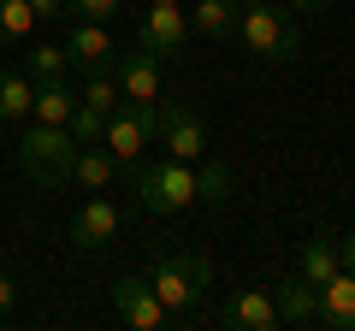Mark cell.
Returning <instances> with one entry per match:
<instances>
[{
	"label": "cell",
	"mask_w": 355,
	"mask_h": 331,
	"mask_svg": "<svg viewBox=\"0 0 355 331\" xmlns=\"http://www.w3.org/2000/svg\"><path fill=\"white\" fill-rule=\"evenodd\" d=\"M160 142L172 160H202L207 154V125H202V113L196 107H184V101H160Z\"/></svg>",
	"instance_id": "cell-7"
},
{
	"label": "cell",
	"mask_w": 355,
	"mask_h": 331,
	"mask_svg": "<svg viewBox=\"0 0 355 331\" xmlns=\"http://www.w3.org/2000/svg\"><path fill=\"white\" fill-rule=\"evenodd\" d=\"M219 325L231 331H279V302H272V290H231L225 307H219Z\"/></svg>",
	"instance_id": "cell-12"
},
{
	"label": "cell",
	"mask_w": 355,
	"mask_h": 331,
	"mask_svg": "<svg viewBox=\"0 0 355 331\" xmlns=\"http://www.w3.org/2000/svg\"><path fill=\"white\" fill-rule=\"evenodd\" d=\"M107 302H113V319H119V325H130V331H160V325H172V314H166V302L154 296L148 278H113Z\"/></svg>",
	"instance_id": "cell-6"
},
{
	"label": "cell",
	"mask_w": 355,
	"mask_h": 331,
	"mask_svg": "<svg viewBox=\"0 0 355 331\" xmlns=\"http://www.w3.org/2000/svg\"><path fill=\"white\" fill-rule=\"evenodd\" d=\"M279 6H296V12H326L331 0H279Z\"/></svg>",
	"instance_id": "cell-27"
},
{
	"label": "cell",
	"mask_w": 355,
	"mask_h": 331,
	"mask_svg": "<svg viewBox=\"0 0 355 331\" xmlns=\"http://www.w3.org/2000/svg\"><path fill=\"white\" fill-rule=\"evenodd\" d=\"M148 284H154V296L166 302L172 325H178V331H196V325H202V307H207V290H214V260H207V255H190V249L154 255Z\"/></svg>",
	"instance_id": "cell-2"
},
{
	"label": "cell",
	"mask_w": 355,
	"mask_h": 331,
	"mask_svg": "<svg viewBox=\"0 0 355 331\" xmlns=\"http://www.w3.org/2000/svg\"><path fill=\"white\" fill-rule=\"evenodd\" d=\"M125 178L137 184V202L142 213L166 219V213H184V207L196 202H225L231 195V172L225 166H207V160H172V154H160V160H137L125 166Z\"/></svg>",
	"instance_id": "cell-1"
},
{
	"label": "cell",
	"mask_w": 355,
	"mask_h": 331,
	"mask_svg": "<svg viewBox=\"0 0 355 331\" xmlns=\"http://www.w3.org/2000/svg\"><path fill=\"white\" fill-rule=\"evenodd\" d=\"M314 325L326 331H355V272L338 267L326 284H320V319Z\"/></svg>",
	"instance_id": "cell-13"
},
{
	"label": "cell",
	"mask_w": 355,
	"mask_h": 331,
	"mask_svg": "<svg viewBox=\"0 0 355 331\" xmlns=\"http://www.w3.org/2000/svg\"><path fill=\"white\" fill-rule=\"evenodd\" d=\"M125 0H71V18H89V24H107Z\"/></svg>",
	"instance_id": "cell-23"
},
{
	"label": "cell",
	"mask_w": 355,
	"mask_h": 331,
	"mask_svg": "<svg viewBox=\"0 0 355 331\" xmlns=\"http://www.w3.org/2000/svg\"><path fill=\"white\" fill-rule=\"evenodd\" d=\"M237 6H261V0H237Z\"/></svg>",
	"instance_id": "cell-29"
},
{
	"label": "cell",
	"mask_w": 355,
	"mask_h": 331,
	"mask_svg": "<svg viewBox=\"0 0 355 331\" xmlns=\"http://www.w3.org/2000/svg\"><path fill=\"white\" fill-rule=\"evenodd\" d=\"M24 71L36 77V83H53V77H65V71H71V53H65V42H30Z\"/></svg>",
	"instance_id": "cell-20"
},
{
	"label": "cell",
	"mask_w": 355,
	"mask_h": 331,
	"mask_svg": "<svg viewBox=\"0 0 355 331\" xmlns=\"http://www.w3.org/2000/svg\"><path fill=\"white\" fill-rule=\"evenodd\" d=\"M237 0H196V18H190V36L207 42H237Z\"/></svg>",
	"instance_id": "cell-17"
},
{
	"label": "cell",
	"mask_w": 355,
	"mask_h": 331,
	"mask_svg": "<svg viewBox=\"0 0 355 331\" xmlns=\"http://www.w3.org/2000/svg\"><path fill=\"white\" fill-rule=\"evenodd\" d=\"M237 42L254 53V60H266V65H291L296 53H302V30H296L291 6H279V0L243 6L237 12Z\"/></svg>",
	"instance_id": "cell-3"
},
{
	"label": "cell",
	"mask_w": 355,
	"mask_h": 331,
	"mask_svg": "<svg viewBox=\"0 0 355 331\" xmlns=\"http://www.w3.org/2000/svg\"><path fill=\"white\" fill-rule=\"evenodd\" d=\"M12 307H18V284L0 272V314H12Z\"/></svg>",
	"instance_id": "cell-25"
},
{
	"label": "cell",
	"mask_w": 355,
	"mask_h": 331,
	"mask_svg": "<svg viewBox=\"0 0 355 331\" xmlns=\"http://www.w3.org/2000/svg\"><path fill=\"white\" fill-rule=\"evenodd\" d=\"M71 113H77V89L65 83V77L36 83V107H30V118H42V125H71Z\"/></svg>",
	"instance_id": "cell-19"
},
{
	"label": "cell",
	"mask_w": 355,
	"mask_h": 331,
	"mask_svg": "<svg viewBox=\"0 0 355 331\" xmlns=\"http://www.w3.org/2000/svg\"><path fill=\"white\" fill-rule=\"evenodd\" d=\"M148 6H184V0H148Z\"/></svg>",
	"instance_id": "cell-28"
},
{
	"label": "cell",
	"mask_w": 355,
	"mask_h": 331,
	"mask_svg": "<svg viewBox=\"0 0 355 331\" xmlns=\"http://www.w3.org/2000/svg\"><path fill=\"white\" fill-rule=\"evenodd\" d=\"M119 225H125V219H119V207L107 202V190H95V195L71 213V242L83 249V255H95V249H107V242L119 237Z\"/></svg>",
	"instance_id": "cell-9"
},
{
	"label": "cell",
	"mask_w": 355,
	"mask_h": 331,
	"mask_svg": "<svg viewBox=\"0 0 355 331\" xmlns=\"http://www.w3.org/2000/svg\"><path fill=\"white\" fill-rule=\"evenodd\" d=\"M154 136H160V101H119L113 118H107V130H101V142L119 160V172L137 166L142 154L154 148Z\"/></svg>",
	"instance_id": "cell-5"
},
{
	"label": "cell",
	"mask_w": 355,
	"mask_h": 331,
	"mask_svg": "<svg viewBox=\"0 0 355 331\" xmlns=\"http://www.w3.org/2000/svg\"><path fill=\"white\" fill-rule=\"evenodd\" d=\"M65 130H71L77 142H101L107 118H95V113H89V107H77V113H71V125H65Z\"/></svg>",
	"instance_id": "cell-22"
},
{
	"label": "cell",
	"mask_w": 355,
	"mask_h": 331,
	"mask_svg": "<svg viewBox=\"0 0 355 331\" xmlns=\"http://www.w3.org/2000/svg\"><path fill=\"white\" fill-rule=\"evenodd\" d=\"M338 260L355 272V231H343V237H338Z\"/></svg>",
	"instance_id": "cell-26"
},
{
	"label": "cell",
	"mask_w": 355,
	"mask_h": 331,
	"mask_svg": "<svg viewBox=\"0 0 355 331\" xmlns=\"http://www.w3.org/2000/svg\"><path fill=\"white\" fill-rule=\"evenodd\" d=\"M113 83L125 101H160V60L148 48H119L113 53Z\"/></svg>",
	"instance_id": "cell-10"
},
{
	"label": "cell",
	"mask_w": 355,
	"mask_h": 331,
	"mask_svg": "<svg viewBox=\"0 0 355 331\" xmlns=\"http://www.w3.org/2000/svg\"><path fill=\"white\" fill-rule=\"evenodd\" d=\"M272 302H279V319L284 325H314L320 319V284H308V278H284L279 290H272Z\"/></svg>",
	"instance_id": "cell-14"
},
{
	"label": "cell",
	"mask_w": 355,
	"mask_h": 331,
	"mask_svg": "<svg viewBox=\"0 0 355 331\" xmlns=\"http://www.w3.org/2000/svg\"><path fill=\"white\" fill-rule=\"evenodd\" d=\"M36 30V12H30V0H0V48H12V42H30Z\"/></svg>",
	"instance_id": "cell-21"
},
{
	"label": "cell",
	"mask_w": 355,
	"mask_h": 331,
	"mask_svg": "<svg viewBox=\"0 0 355 331\" xmlns=\"http://www.w3.org/2000/svg\"><path fill=\"white\" fill-rule=\"evenodd\" d=\"M113 178H119V160L107 154V142H83V148H77V166H71V184L95 195V190H107Z\"/></svg>",
	"instance_id": "cell-16"
},
{
	"label": "cell",
	"mask_w": 355,
	"mask_h": 331,
	"mask_svg": "<svg viewBox=\"0 0 355 331\" xmlns=\"http://www.w3.org/2000/svg\"><path fill=\"white\" fill-rule=\"evenodd\" d=\"M77 148H83V142H77L65 125H42V118H30L24 136H18V166H24L42 190H60V184H71Z\"/></svg>",
	"instance_id": "cell-4"
},
{
	"label": "cell",
	"mask_w": 355,
	"mask_h": 331,
	"mask_svg": "<svg viewBox=\"0 0 355 331\" xmlns=\"http://www.w3.org/2000/svg\"><path fill=\"white\" fill-rule=\"evenodd\" d=\"M30 12H36V24H60V18H71V0H30Z\"/></svg>",
	"instance_id": "cell-24"
},
{
	"label": "cell",
	"mask_w": 355,
	"mask_h": 331,
	"mask_svg": "<svg viewBox=\"0 0 355 331\" xmlns=\"http://www.w3.org/2000/svg\"><path fill=\"white\" fill-rule=\"evenodd\" d=\"M30 107H36V77L0 65V125H30Z\"/></svg>",
	"instance_id": "cell-15"
},
{
	"label": "cell",
	"mask_w": 355,
	"mask_h": 331,
	"mask_svg": "<svg viewBox=\"0 0 355 331\" xmlns=\"http://www.w3.org/2000/svg\"><path fill=\"white\" fill-rule=\"evenodd\" d=\"M65 53H71V71L95 77V71H113V36H107V24H89V18H77L71 30H65Z\"/></svg>",
	"instance_id": "cell-11"
},
{
	"label": "cell",
	"mask_w": 355,
	"mask_h": 331,
	"mask_svg": "<svg viewBox=\"0 0 355 331\" xmlns=\"http://www.w3.org/2000/svg\"><path fill=\"white\" fill-rule=\"evenodd\" d=\"M137 48H148L154 60H178V53L190 48V18H184V6H148L137 24Z\"/></svg>",
	"instance_id": "cell-8"
},
{
	"label": "cell",
	"mask_w": 355,
	"mask_h": 331,
	"mask_svg": "<svg viewBox=\"0 0 355 331\" xmlns=\"http://www.w3.org/2000/svg\"><path fill=\"white\" fill-rule=\"evenodd\" d=\"M338 267L343 260H338V237H331V231H314V237L302 242V255H296V278H308V284H326Z\"/></svg>",
	"instance_id": "cell-18"
}]
</instances>
